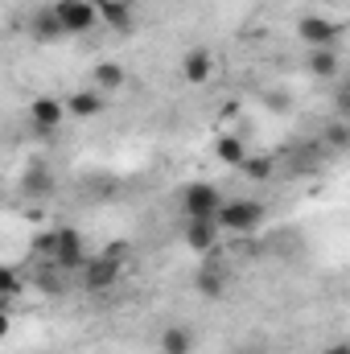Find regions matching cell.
<instances>
[{
  "mask_svg": "<svg viewBox=\"0 0 350 354\" xmlns=\"http://www.w3.org/2000/svg\"><path fill=\"white\" fill-rule=\"evenodd\" d=\"M29 37L33 41H42V46H54V41H62L66 33H62V25H58V17H54V8H37L33 17H29Z\"/></svg>",
  "mask_w": 350,
  "mask_h": 354,
  "instance_id": "obj_9",
  "label": "cell"
},
{
  "mask_svg": "<svg viewBox=\"0 0 350 354\" xmlns=\"http://www.w3.org/2000/svg\"><path fill=\"white\" fill-rule=\"evenodd\" d=\"M21 288H25V276H21L17 268L0 264V297H17Z\"/></svg>",
  "mask_w": 350,
  "mask_h": 354,
  "instance_id": "obj_19",
  "label": "cell"
},
{
  "mask_svg": "<svg viewBox=\"0 0 350 354\" xmlns=\"http://www.w3.org/2000/svg\"><path fill=\"white\" fill-rule=\"evenodd\" d=\"M29 120H33L42 132H54V128L66 120V103L54 99V95H37V99L29 103Z\"/></svg>",
  "mask_w": 350,
  "mask_h": 354,
  "instance_id": "obj_8",
  "label": "cell"
},
{
  "mask_svg": "<svg viewBox=\"0 0 350 354\" xmlns=\"http://www.w3.org/2000/svg\"><path fill=\"white\" fill-rule=\"evenodd\" d=\"M79 272H83V284H87L91 292H103V288L120 284V272H124V260H116V256L99 252V256H87Z\"/></svg>",
  "mask_w": 350,
  "mask_h": 354,
  "instance_id": "obj_5",
  "label": "cell"
},
{
  "mask_svg": "<svg viewBox=\"0 0 350 354\" xmlns=\"http://www.w3.org/2000/svg\"><path fill=\"white\" fill-rule=\"evenodd\" d=\"M161 354H194V330H185V326H169L165 334H161Z\"/></svg>",
  "mask_w": 350,
  "mask_h": 354,
  "instance_id": "obj_13",
  "label": "cell"
},
{
  "mask_svg": "<svg viewBox=\"0 0 350 354\" xmlns=\"http://www.w3.org/2000/svg\"><path fill=\"white\" fill-rule=\"evenodd\" d=\"M309 66L317 79H334L338 75V54L334 50H309Z\"/></svg>",
  "mask_w": 350,
  "mask_h": 354,
  "instance_id": "obj_17",
  "label": "cell"
},
{
  "mask_svg": "<svg viewBox=\"0 0 350 354\" xmlns=\"http://www.w3.org/2000/svg\"><path fill=\"white\" fill-rule=\"evenodd\" d=\"M33 252L37 256H50L58 268H83L87 260V239L79 227H54V231H42L33 239Z\"/></svg>",
  "mask_w": 350,
  "mask_h": 354,
  "instance_id": "obj_1",
  "label": "cell"
},
{
  "mask_svg": "<svg viewBox=\"0 0 350 354\" xmlns=\"http://www.w3.org/2000/svg\"><path fill=\"white\" fill-rule=\"evenodd\" d=\"M95 12H99V21H107L111 29H128V21H132L128 0H95Z\"/></svg>",
  "mask_w": 350,
  "mask_h": 354,
  "instance_id": "obj_14",
  "label": "cell"
},
{
  "mask_svg": "<svg viewBox=\"0 0 350 354\" xmlns=\"http://www.w3.org/2000/svg\"><path fill=\"white\" fill-rule=\"evenodd\" d=\"M62 103H66V115H83V120L103 111V95H99V91H75V95L62 99Z\"/></svg>",
  "mask_w": 350,
  "mask_h": 354,
  "instance_id": "obj_12",
  "label": "cell"
},
{
  "mask_svg": "<svg viewBox=\"0 0 350 354\" xmlns=\"http://www.w3.org/2000/svg\"><path fill=\"white\" fill-rule=\"evenodd\" d=\"M338 25L334 21H326V17H317V12H309V17H301L297 21V37L309 46V50H334L338 46Z\"/></svg>",
  "mask_w": 350,
  "mask_h": 354,
  "instance_id": "obj_6",
  "label": "cell"
},
{
  "mask_svg": "<svg viewBox=\"0 0 350 354\" xmlns=\"http://www.w3.org/2000/svg\"><path fill=\"white\" fill-rule=\"evenodd\" d=\"M219 231H231V235H252L264 223V202H252V198H231L219 206Z\"/></svg>",
  "mask_w": 350,
  "mask_h": 354,
  "instance_id": "obj_3",
  "label": "cell"
},
{
  "mask_svg": "<svg viewBox=\"0 0 350 354\" xmlns=\"http://www.w3.org/2000/svg\"><path fill=\"white\" fill-rule=\"evenodd\" d=\"M239 169H243V174H252L256 181H268L272 169H276V161H272V157H252V153H248V157L239 161Z\"/></svg>",
  "mask_w": 350,
  "mask_h": 354,
  "instance_id": "obj_18",
  "label": "cell"
},
{
  "mask_svg": "<svg viewBox=\"0 0 350 354\" xmlns=\"http://www.w3.org/2000/svg\"><path fill=\"white\" fill-rule=\"evenodd\" d=\"M223 202H227V198H223L219 185H210V181H194V185L181 189V214H185V223H214Z\"/></svg>",
  "mask_w": 350,
  "mask_h": 354,
  "instance_id": "obj_2",
  "label": "cell"
},
{
  "mask_svg": "<svg viewBox=\"0 0 350 354\" xmlns=\"http://www.w3.org/2000/svg\"><path fill=\"white\" fill-rule=\"evenodd\" d=\"M50 8H54V17H58V25H62L66 37H83V33H91V29L99 25L95 0H58V4H50Z\"/></svg>",
  "mask_w": 350,
  "mask_h": 354,
  "instance_id": "obj_4",
  "label": "cell"
},
{
  "mask_svg": "<svg viewBox=\"0 0 350 354\" xmlns=\"http://www.w3.org/2000/svg\"><path fill=\"white\" fill-rule=\"evenodd\" d=\"M326 354H350V342H334V346H326Z\"/></svg>",
  "mask_w": 350,
  "mask_h": 354,
  "instance_id": "obj_21",
  "label": "cell"
},
{
  "mask_svg": "<svg viewBox=\"0 0 350 354\" xmlns=\"http://www.w3.org/2000/svg\"><path fill=\"white\" fill-rule=\"evenodd\" d=\"M194 288L206 297V301H219L223 292H227V268L219 264H206L202 272H198V280H194Z\"/></svg>",
  "mask_w": 350,
  "mask_h": 354,
  "instance_id": "obj_11",
  "label": "cell"
},
{
  "mask_svg": "<svg viewBox=\"0 0 350 354\" xmlns=\"http://www.w3.org/2000/svg\"><path fill=\"white\" fill-rule=\"evenodd\" d=\"M8 330H12V317H8V309H4V305H0V342H4V338H8Z\"/></svg>",
  "mask_w": 350,
  "mask_h": 354,
  "instance_id": "obj_20",
  "label": "cell"
},
{
  "mask_svg": "<svg viewBox=\"0 0 350 354\" xmlns=\"http://www.w3.org/2000/svg\"><path fill=\"white\" fill-rule=\"evenodd\" d=\"M214 153H219V161H227V165H235V169H239V161L248 157V149H243L239 136H219V140H214Z\"/></svg>",
  "mask_w": 350,
  "mask_h": 354,
  "instance_id": "obj_16",
  "label": "cell"
},
{
  "mask_svg": "<svg viewBox=\"0 0 350 354\" xmlns=\"http://www.w3.org/2000/svg\"><path fill=\"white\" fill-rule=\"evenodd\" d=\"M91 79H95V91H120L128 75H124L120 62H99V66L91 71Z\"/></svg>",
  "mask_w": 350,
  "mask_h": 354,
  "instance_id": "obj_15",
  "label": "cell"
},
{
  "mask_svg": "<svg viewBox=\"0 0 350 354\" xmlns=\"http://www.w3.org/2000/svg\"><path fill=\"white\" fill-rule=\"evenodd\" d=\"M185 243L198 256L219 252V223H185Z\"/></svg>",
  "mask_w": 350,
  "mask_h": 354,
  "instance_id": "obj_10",
  "label": "cell"
},
{
  "mask_svg": "<svg viewBox=\"0 0 350 354\" xmlns=\"http://www.w3.org/2000/svg\"><path fill=\"white\" fill-rule=\"evenodd\" d=\"M181 79H185L190 87H206V83L214 79V54H210L206 46L190 50V54L181 58Z\"/></svg>",
  "mask_w": 350,
  "mask_h": 354,
  "instance_id": "obj_7",
  "label": "cell"
}]
</instances>
